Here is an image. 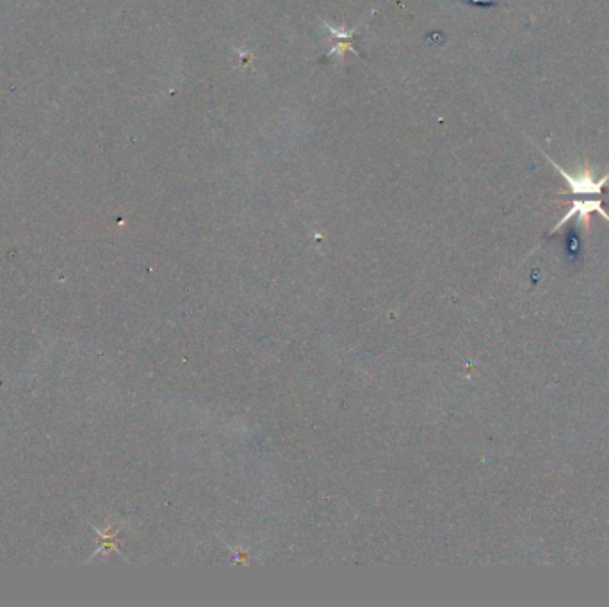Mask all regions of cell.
I'll return each instance as SVG.
<instances>
[{"mask_svg":"<svg viewBox=\"0 0 609 607\" xmlns=\"http://www.w3.org/2000/svg\"><path fill=\"white\" fill-rule=\"evenodd\" d=\"M543 155L559 171V175L563 176V180L568 185V192L570 194L582 196V198L584 196H598V198H602V192H604V189L609 183V169L602 176H597L586 164L579 166L577 171H568V169L561 167L558 162H554V159H550L547 153H543Z\"/></svg>","mask_w":609,"mask_h":607,"instance_id":"obj_1","label":"cell"},{"mask_svg":"<svg viewBox=\"0 0 609 607\" xmlns=\"http://www.w3.org/2000/svg\"><path fill=\"white\" fill-rule=\"evenodd\" d=\"M591 214H598V216H602V218L609 223V214H607V213L604 211V207H602V198H598V196H593V198H577V199L572 201L570 209H568V211L565 213V216L558 222V225L552 227L550 234L559 232V230H561L570 220H574V218H579L581 227L584 229V232H588V230H589V218H591Z\"/></svg>","mask_w":609,"mask_h":607,"instance_id":"obj_2","label":"cell"}]
</instances>
